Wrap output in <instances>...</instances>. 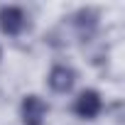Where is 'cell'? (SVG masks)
Returning a JSON list of instances; mask_svg holds the SVG:
<instances>
[{"label": "cell", "mask_w": 125, "mask_h": 125, "mask_svg": "<svg viewBox=\"0 0 125 125\" xmlns=\"http://www.w3.org/2000/svg\"><path fill=\"white\" fill-rule=\"evenodd\" d=\"M25 27H27V17H25L22 8H15V5L0 8V32H3V34L17 37Z\"/></svg>", "instance_id": "obj_3"}, {"label": "cell", "mask_w": 125, "mask_h": 125, "mask_svg": "<svg viewBox=\"0 0 125 125\" xmlns=\"http://www.w3.org/2000/svg\"><path fill=\"white\" fill-rule=\"evenodd\" d=\"M71 25L83 39H88L96 32V27H98V12L93 8H81V10H76L71 15Z\"/></svg>", "instance_id": "obj_5"}, {"label": "cell", "mask_w": 125, "mask_h": 125, "mask_svg": "<svg viewBox=\"0 0 125 125\" xmlns=\"http://www.w3.org/2000/svg\"><path fill=\"white\" fill-rule=\"evenodd\" d=\"M47 83L54 93H69L76 83V71L66 64H56V66H52V71L47 76Z\"/></svg>", "instance_id": "obj_4"}, {"label": "cell", "mask_w": 125, "mask_h": 125, "mask_svg": "<svg viewBox=\"0 0 125 125\" xmlns=\"http://www.w3.org/2000/svg\"><path fill=\"white\" fill-rule=\"evenodd\" d=\"M101 110H103V98H101V93L93 91V88L81 91L79 98L74 101V113H76L79 118H83V120H93Z\"/></svg>", "instance_id": "obj_2"}, {"label": "cell", "mask_w": 125, "mask_h": 125, "mask_svg": "<svg viewBox=\"0 0 125 125\" xmlns=\"http://www.w3.org/2000/svg\"><path fill=\"white\" fill-rule=\"evenodd\" d=\"M0 56H3V52H0Z\"/></svg>", "instance_id": "obj_6"}, {"label": "cell", "mask_w": 125, "mask_h": 125, "mask_svg": "<svg viewBox=\"0 0 125 125\" xmlns=\"http://www.w3.org/2000/svg\"><path fill=\"white\" fill-rule=\"evenodd\" d=\"M49 113V105L44 103V98L30 93L22 98L20 103V115H22V123L25 125H44V118Z\"/></svg>", "instance_id": "obj_1"}]
</instances>
